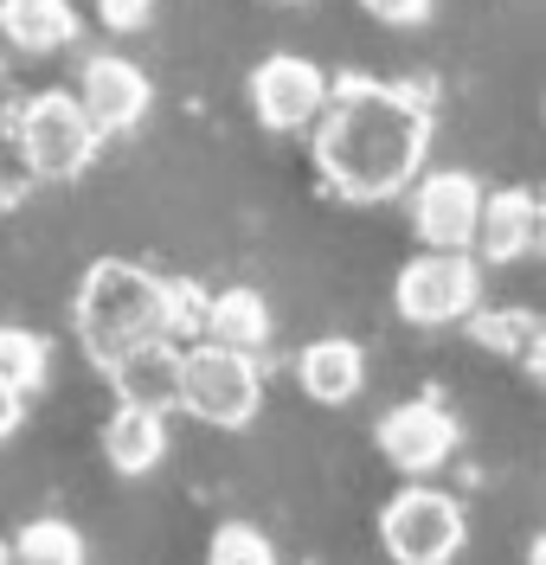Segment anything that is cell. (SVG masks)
<instances>
[{
  "mask_svg": "<svg viewBox=\"0 0 546 565\" xmlns=\"http://www.w3.org/2000/svg\"><path fill=\"white\" fill-rule=\"evenodd\" d=\"M206 309H213V289H200V282H186V277H168V341L193 348L206 334Z\"/></svg>",
  "mask_w": 546,
  "mask_h": 565,
  "instance_id": "ffe728a7",
  "label": "cell"
},
{
  "mask_svg": "<svg viewBox=\"0 0 546 565\" xmlns=\"http://www.w3.org/2000/svg\"><path fill=\"white\" fill-rule=\"evenodd\" d=\"M264 405V366L251 348H225V341H193L181 373V412L213 430H245Z\"/></svg>",
  "mask_w": 546,
  "mask_h": 565,
  "instance_id": "277c9868",
  "label": "cell"
},
{
  "mask_svg": "<svg viewBox=\"0 0 546 565\" xmlns=\"http://www.w3.org/2000/svg\"><path fill=\"white\" fill-rule=\"evenodd\" d=\"M77 97L97 116L104 136H136L148 122V109H154V84H148V71L136 58L97 52V58H84V71H77Z\"/></svg>",
  "mask_w": 546,
  "mask_h": 565,
  "instance_id": "30bf717a",
  "label": "cell"
},
{
  "mask_svg": "<svg viewBox=\"0 0 546 565\" xmlns=\"http://www.w3.org/2000/svg\"><path fill=\"white\" fill-rule=\"evenodd\" d=\"M77 33H84V26H77L72 0H0V39H7L13 52H26V58L65 52Z\"/></svg>",
  "mask_w": 546,
  "mask_h": 565,
  "instance_id": "9a60e30c",
  "label": "cell"
},
{
  "mask_svg": "<svg viewBox=\"0 0 546 565\" xmlns=\"http://www.w3.org/2000/svg\"><path fill=\"white\" fill-rule=\"evenodd\" d=\"M373 437H379V457L393 462L399 476H411V482H418V476H437L443 462L457 457V418H450V405H443L437 392L393 405Z\"/></svg>",
  "mask_w": 546,
  "mask_h": 565,
  "instance_id": "ba28073f",
  "label": "cell"
},
{
  "mask_svg": "<svg viewBox=\"0 0 546 565\" xmlns=\"http://www.w3.org/2000/svg\"><path fill=\"white\" fill-rule=\"evenodd\" d=\"M206 559L213 565H270L277 559V546H270L264 527H251V521H225V527L206 540Z\"/></svg>",
  "mask_w": 546,
  "mask_h": 565,
  "instance_id": "44dd1931",
  "label": "cell"
},
{
  "mask_svg": "<svg viewBox=\"0 0 546 565\" xmlns=\"http://www.w3.org/2000/svg\"><path fill=\"white\" fill-rule=\"evenodd\" d=\"M7 559H13V546H7V540H0V565H7Z\"/></svg>",
  "mask_w": 546,
  "mask_h": 565,
  "instance_id": "f1b7e54d",
  "label": "cell"
},
{
  "mask_svg": "<svg viewBox=\"0 0 546 565\" xmlns=\"http://www.w3.org/2000/svg\"><path fill=\"white\" fill-rule=\"evenodd\" d=\"M45 373H52V348H45V334H33V328H0V380L33 398V392L45 386Z\"/></svg>",
  "mask_w": 546,
  "mask_h": 565,
  "instance_id": "d6986e66",
  "label": "cell"
},
{
  "mask_svg": "<svg viewBox=\"0 0 546 565\" xmlns=\"http://www.w3.org/2000/svg\"><path fill=\"white\" fill-rule=\"evenodd\" d=\"M482 225V180L463 168H437L411 180V232L431 250H475Z\"/></svg>",
  "mask_w": 546,
  "mask_h": 565,
  "instance_id": "9c48e42d",
  "label": "cell"
},
{
  "mask_svg": "<svg viewBox=\"0 0 546 565\" xmlns=\"http://www.w3.org/2000/svg\"><path fill=\"white\" fill-rule=\"evenodd\" d=\"M463 328H470V341L482 353H502V360H527L534 334H540V321L527 316V309H482V302L470 309Z\"/></svg>",
  "mask_w": 546,
  "mask_h": 565,
  "instance_id": "e0dca14e",
  "label": "cell"
},
{
  "mask_svg": "<svg viewBox=\"0 0 546 565\" xmlns=\"http://www.w3.org/2000/svg\"><path fill=\"white\" fill-rule=\"evenodd\" d=\"M20 418H26V392H20V386H7V380H0V444H7L13 430H20Z\"/></svg>",
  "mask_w": 546,
  "mask_h": 565,
  "instance_id": "cb8c5ba5",
  "label": "cell"
},
{
  "mask_svg": "<svg viewBox=\"0 0 546 565\" xmlns=\"http://www.w3.org/2000/svg\"><path fill=\"white\" fill-rule=\"evenodd\" d=\"M437 84L431 77H341L328 109L309 129V161L334 200L347 206H386L411 193V180L431 161Z\"/></svg>",
  "mask_w": 546,
  "mask_h": 565,
  "instance_id": "6da1fadb",
  "label": "cell"
},
{
  "mask_svg": "<svg viewBox=\"0 0 546 565\" xmlns=\"http://www.w3.org/2000/svg\"><path fill=\"white\" fill-rule=\"evenodd\" d=\"M296 386L309 392L315 405H347L366 386V353L347 334H322L296 353Z\"/></svg>",
  "mask_w": 546,
  "mask_h": 565,
  "instance_id": "5bb4252c",
  "label": "cell"
},
{
  "mask_svg": "<svg viewBox=\"0 0 546 565\" xmlns=\"http://www.w3.org/2000/svg\"><path fill=\"white\" fill-rule=\"evenodd\" d=\"M206 334L225 341V348H270V302L257 296L251 282H232V289H213V309H206ZM200 334V341H206Z\"/></svg>",
  "mask_w": 546,
  "mask_h": 565,
  "instance_id": "2e32d148",
  "label": "cell"
},
{
  "mask_svg": "<svg viewBox=\"0 0 546 565\" xmlns=\"http://www.w3.org/2000/svg\"><path fill=\"white\" fill-rule=\"evenodd\" d=\"M13 200H20V193H13V186H0V212L13 206Z\"/></svg>",
  "mask_w": 546,
  "mask_h": 565,
  "instance_id": "83f0119b",
  "label": "cell"
},
{
  "mask_svg": "<svg viewBox=\"0 0 546 565\" xmlns=\"http://www.w3.org/2000/svg\"><path fill=\"white\" fill-rule=\"evenodd\" d=\"M283 7H302V0H283Z\"/></svg>",
  "mask_w": 546,
  "mask_h": 565,
  "instance_id": "4dcf8cb0",
  "label": "cell"
},
{
  "mask_svg": "<svg viewBox=\"0 0 546 565\" xmlns=\"http://www.w3.org/2000/svg\"><path fill=\"white\" fill-rule=\"evenodd\" d=\"M534 250L546 257V193H540V218H534Z\"/></svg>",
  "mask_w": 546,
  "mask_h": 565,
  "instance_id": "484cf974",
  "label": "cell"
},
{
  "mask_svg": "<svg viewBox=\"0 0 546 565\" xmlns=\"http://www.w3.org/2000/svg\"><path fill=\"white\" fill-rule=\"evenodd\" d=\"M84 533L72 527V521H58V514H39V521H26V527L13 533V559L26 565H84Z\"/></svg>",
  "mask_w": 546,
  "mask_h": 565,
  "instance_id": "ac0fdd59",
  "label": "cell"
},
{
  "mask_svg": "<svg viewBox=\"0 0 546 565\" xmlns=\"http://www.w3.org/2000/svg\"><path fill=\"white\" fill-rule=\"evenodd\" d=\"M90 13H97V26L116 39L142 33L148 20H154V0H90Z\"/></svg>",
  "mask_w": 546,
  "mask_h": 565,
  "instance_id": "7402d4cb",
  "label": "cell"
},
{
  "mask_svg": "<svg viewBox=\"0 0 546 565\" xmlns=\"http://www.w3.org/2000/svg\"><path fill=\"white\" fill-rule=\"evenodd\" d=\"M7 129H13V148L33 180H77L104 148V129L77 90H39L26 104H13Z\"/></svg>",
  "mask_w": 546,
  "mask_h": 565,
  "instance_id": "3957f363",
  "label": "cell"
},
{
  "mask_svg": "<svg viewBox=\"0 0 546 565\" xmlns=\"http://www.w3.org/2000/svg\"><path fill=\"white\" fill-rule=\"evenodd\" d=\"M0 84H7V58H0Z\"/></svg>",
  "mask_w": 546,
  "mask_h": 565,
  "instance_id": "f546056e",
  "label": "cell"
},
{
  "mask_svg": "<svg viewBox=\"0 0 546 565\" xmlns=\"http://www.w3.org/2000/svg\"><path fill=\"white\" fill-rule=\"evenodd\" d=\"M527 559H534V565H546V533H534V546H527Z\"/></svg>",
  "mask_w": 546,
  "mask_h": 565,
  "instance_id": "4316f807",
  "label": "cell"
},
{
  "mask_svg": "<svg viewBox=\"0 0 546 565\" xmlns=\"http://www.w3.org/2000/svg\"><path fill=\"white\" fill-rule=\"evenodd\" d=\"M181 373H186V348L154 334V341H136L129 353H116L104 366V380L116 386V398L129 405H154V412H181Z\"/></svg>",
  "mask_w": 546,
  "mask_h": 565,
  "instance_id": "8fae6325",
  "label": "cell"
},
{
  "mask_svg": "<svg viewBox=\"0 0 546 565\" xmlns=\"http://www.w3.org/2000/svg\"><path fill=\"white\" fill-rule=\"evenodd\" d=\"M161 457H168V412L116 398V412H109V424H104V462L116 476L136 482V476H148Z\"/></svg>",
  "mask_w": 546,
  "mask_h": 565,
  "instance_id": "4fadbf2b",
  "label": "cell"
},
{
  "mask_svg": "<svg viewBox=\"0 0 546 565\" xmlns=\"http://www.w3.org/2000/svg\"><path fill=\"white\" fill-rule=\"evenodd\" d=\"M245 97H251V116L270 136H309L315 116L328 109V97H334V77L302 52H270L245 77Z\"/></svg>",
  "mask_w": 546,
  "mask_h": 565,
  "instance_id": "52a82bcc",
  "label": "cell"
},
{
  "mask_svg": "<svg viewBox=\"0 0 546 565\" xmlns=\"http://www.w3.org/2000/svg\"><path fill=\"white\" fill-rule=\"evenodd\" d=\"M482 302V257L475 250H418L393 277V309L405 328H457Z\"/></svg>",
  "mask_w": 546,
  "mask_h": 565,
  "instance_id": "5b68a950",
  "label": "cell"
},
{
  "mask_svg": "<svg viewBox=\"0 0 546 565\" xmlns=\"http://www.w3.org/2000/svg\"><path fill=\"white\" fill-rule=\"evenodd\" d=\"M463 540H470L463 501L431 489L425 476L379 508V546H386L399 565H443V559L463 553Z\"/></svg>",
  "mask_w": 546,
  "mask_h": 565,
  "instance_id": "8992f818",
  "label": "cell"
},
{
  "mask_svg": "<svg viewBox=\"0 0 546 565\" xmlns=\"http://www.w3.org/2000/svg\"><path fill=\"white\" fill-rule=\"evenodd\" d=\"M366 20H379V26H399V33H411V26H425L437 13V0H354Z\"/></svg>",
  "mask_w": 546,
  "mask_h": 565,
  "instance_id": "603a6c76",
  "label": "cell"
},
{
  "mask_svg": "<svg viewBox=\"0 0 546 565\" xmlns=\"http://www.w3.org/2000/svg\"><path fill=\"white\" fill-rule=\"evenodd\" d=\"M534 218H540V193L527 186H502V193H482V225H475V257L495 270V264H521L534 250Z\"/></svg>",
  "mask_w": 546,
  "mask_h": 565,
  "instance_id": "7c38bea8",
  "label": "cell"
},
{
  "mask_svg": "<svg viewBox=\"0 0 546 565\" xmlns=\"http://www.w3.org/2000/svg\"><path fill=\"white\" fill-rule=\"evenodd\" d=\"M527 373L546 386V321H540V334H534V348H527Z\"/></svg>",
  "mask_w": 546,
  "mask_h": 565,
  "instance_id": "d4e9b609",
  "label": "cell"
},
{
  "mask_svg": "<svg viewBox=\"0 0 546 565\" xmlns=\"http://www.w3.org/2000/svg\"><path fill=\"white\" fill-rule=\"evenodd\" d=\"M168 334V277H154L129 257H97L77 282V341L90 366H109L136 341Z\"/></svg>",
  "mask_w": 546,
  "mask_h": 565,
  "instance_id": "7a4b0ae2",
  "label": "cell"
}]
</instances>
